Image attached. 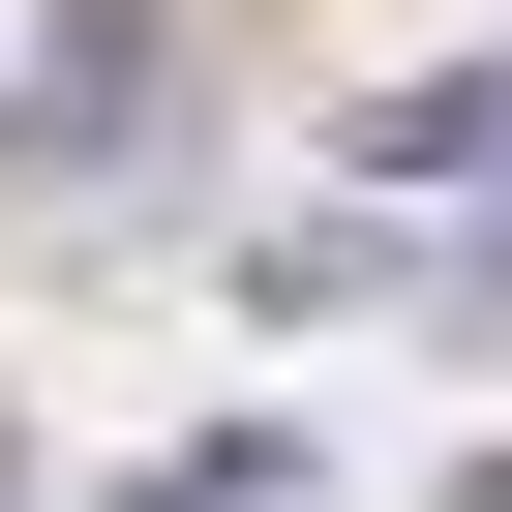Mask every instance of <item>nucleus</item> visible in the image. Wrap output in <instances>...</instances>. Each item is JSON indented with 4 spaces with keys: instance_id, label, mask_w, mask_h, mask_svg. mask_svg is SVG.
Wrapping results in <instances>:
<instances>
[{
    "instance_id": "obj_1",
    "label": "nucleus",
    "mask_w": 512,
    "mask_h": 512,
    "mask_svg": "<svg viewBox=\"0 0 512 512\" xmlns=\"http://www.w3.org/2000/svg\"><path fill=\"white\" fill-rule=\"evenodd\" d=\"M151 61H181L151 0H61V31L0 61V151H31V181H121V151H151Z\"/></svg>"
},
{
    "instance_id": "obj_2",
    "label": "nucleus",
    "mask_w": 512,
    "mask_h": 512,
    "mask_svg": "<svg viewBox=\"0 0 512 512\" xmlns=\"http://www.w3.org/2000/svg\"><path fill=\"white\" fill-rule=\"evenodd\" d=\"M332 151H362V181H452V211H482V181H512V61H422V91H362Z\"/></svg>"
},
{
    "instance_id": "obj_3",
    "label": "nucleus",
    "mask_w": 512,
    "mask_h": 512,
    "mask_svg": "<svg viewBox=\"0 0 512 512\" xmlns=\"http://www.w3.org/2000/svg\"><path fill=\"white\" fill-rule=\"evenodd\" d=\"M121 512H302V422H211V452H151Z\"/></svg>"
}]
</instances>
